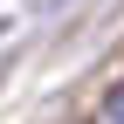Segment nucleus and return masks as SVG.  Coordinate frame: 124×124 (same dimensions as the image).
<instances>
[{
    "label": "nucleus",
    "mask_w": 124,
    "mask_h": 124,
    "mask_svg": "<svg viewBox=\"0 0 124 124\" xmlns=\"http://www.w3.org/2000/svg\"><path fill=\"white\" fill-rule=\"evenodd\" d=\"M97 117H103V124H124V83H117V90H103V103H97Z\"/></svg>",
    "instance_id": "1"
}]
</instances>
